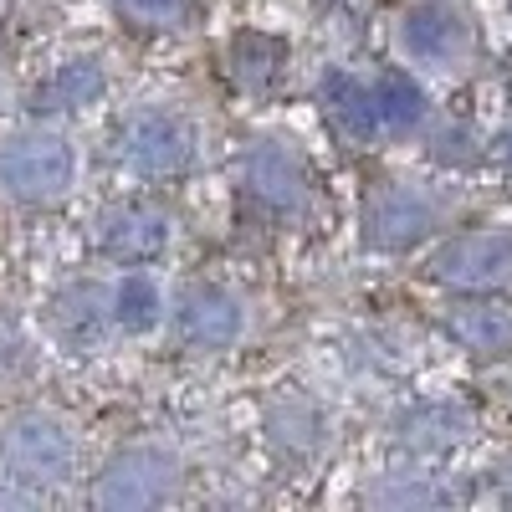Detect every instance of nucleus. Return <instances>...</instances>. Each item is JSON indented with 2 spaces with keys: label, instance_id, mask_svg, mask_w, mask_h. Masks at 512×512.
<instances>
[{
  "label": "nucleus",
  "instance_id": "obj_1",
  "mask_svg": "<svg viewBox=\"0 0 512 512\" xmlns=\"http://www.w3.org/2000/svg\"><path fill=\"white\" fill-rule=\"evenodd\" d=\"M77 180V154L52 128H26L0 144V195L16 205H52Z\"/></svg>",
  "mask_w": 512,
  "mask_h": 512
},
{
  "label": "nucleus",
  "instance_id": "obj_2",
  "mask_svg": "<svg viewBox=\"0 0 512 512\" xmlns=\"http://www.w3.org/2000/svg\"><path fill=\"white\" fill-rule=\"evenodd\" d=\"M0 466H6L11 482L57 487L77 466V441L57 415H16L0 431Z\"/></svg>",
  "mask_w": 512,
  "mask_h": 512
},
{
  "label": "nucleus",
  "instance_id": "obj_3",
  "mask_svg": "<svg viewBox=\"0 0 512 512\" xmlns=\"http://www.w3.org/2000/svg\"><path fill=\"white\" fill-rule=\"evenodd\" d=\"M180 487V461L164 446H128L118 451L103 477L93 487V507L103 512H139V507H159Z\"/></svg>",
  "mask_w": 512,
  "mask_h": 512
},
{
  "label": "nucleus",
  "instance_id": "obj_4",
  "mask_svg": "<svg viewBox=\"0 0 512 512\" xmlns=\"http://www.w3.org/2000/svg\"><path fill=\"white\" fill-rule=\"evenodd\" d=\"M195 159V128L169 108H139L123 123V164L134 175H180Z\"/></svg>",
  "mask_w": 512,
  "mask_h": 512
},
{
  "label": "nucleus",
  "instance_id": "obj_5",
  "mask_svg": "<svg viewBox=\"0 0 512 512\" xmlns=\"http://www.w3.org/2000/svg\"><path fill=\"white\" fill-rule=\"evenodd\" d=\"M431 277L461 292H497L512 287V236L502 231H472V236H456L436 251Z\"/></svg>",
  "mask_w": 512,
  "mask_h": 512
},
{
  "label": "nucleus",
  "instance_id": "obj_6",
  "mask_svg": "<svg viewBox=\"0 0 512 512\" xmlns=\"http://www.w3.org/2000/svg\"><path fill=\"white\" fill-rule=\"evenodd\" d=\"M441 221V200L415 185H384L364 210V241L374 251H405Z\"/></svg>",
  "mask_w": 512,
  "mask_h": 512
},
{
  "label": "nucleus",
  "instance_id": "obj_7",
  "mask_svg": "<svg viewBox=\"0 0 512 512\" xmlns=\"http://www.w3.org/2000/svg\"><path fill=\"white\" fill-rule=\"evenodd\" d=\"M175 328L190 349H226L241 338L246 328V308L226 287H190L180 297V313H175Z\"/></svg>",
  "mask_w": 512,
  "mask_h": 512
},
{
  "label": "nucleus",
  "instance_id": "obj_8",
  "mask_svg": "<svg viewBox=\"0 0 512 512\" xmlns=\"http://www.w3.org/2000/svg\"><path fill=\"white\" fill-rule=\"evenodd\" d=\"M400 41L405 52L425 67H451L466 41H472V31H466V16L441 6V0H425V6H410L405 21H400Z\"/></svg>",
  "mask_w": 512,
  "mask_h": 512
},
{
  "label": "nucleus",
  "instance_id": "obj_9",
  "mask_svg": "<svg viewBox=\"0 0 512 512\" xmlns=\"http://www.w3.org/2000/svg\"><path fill=\"white\" fill-rule=\"evenodd\" d=\"M98 246L113 262H154L169 246V216L154 205H113L98 221Z\"/></svg>",
  "mask_w": 512,
  "mask_h": 512
},
{
  "label": "nucleus",
  "instance_id": "obj_10",
  "mask_svg": "<svg viewBox=\"0 0 512 512\" xmlns=\"http://www.w3.org/2000/svg\"><path fill=\"white\" fill-rule=\"evenodd\" d=\"M103 88H108L103 62H98V57H72V62H62V67L36 88V103H31V108H36V113H72V108L98 103Z\"/></svg>",
  "mask_w": 512,
  "mask_h": 512
},
{
  "label": "nucleus",
  "instance_id": "obj_11",
  "mask_svg": "<svg viewBox=\"0 0 512 512\" xmlns=\"http://www.w3.org/2000/svg\"><path fill=\"white\" fill-rule=\"evenodd\" d=\"M246 190L262 200L267 210H277V216H282V210L303 205V169H297L292 154L262 144V149L246 159Z\"/></svg>",
  "mask_w": 512,
  "mask_h": 512
},
{
  "label": "nucleus",
  "instance_id": "obj_12",
  "mask_svg": "<svg viewBox=\"0 0 512 512\" xmlns=\"http://www.w3.org/2000/svg\"><path fill=\"white\" fill-rule=\"evenodd\" d=\"M323 103H328V118L344 128L349 139H374L384 128L374 88H364V82H354V77H328L323 82Z\"/></svg>",
  "mask_w": 512,
  "mask_h": 512
},
{
  "label": "nucleus",
  "instance_id": "obj_13",
  "mask_svg": "<svg viewBox=\"0 0 512 512\" xmlns=\"http://www.w3.org/2000/svg\"><path fill=\"white\" fill-rule=\"evenodd\" d=\"M159 318H164V297H159V287H154L144 272L123 277V282L113 287V323H118L123 333H149Z\"/></svg>",
  "mask_w": 512,
  "mask_h": 512
},
{
  "label": "nucleus",
  "instance_id": "obj_14",
  "mask_svg": "<svg viewBox=\"0 0 512 512\" xmlns=\"http://www.w3.org/2000/svg\"><path fill=\"white\" fill-rule=\"evenodd\" d=\"M451 333H456L472 354L492 359V354H502V349L512 344V313H507V308H461V313L451 318Z\"/></svg>",
  "mask_w": 512,
  "mask_h": 512
},
{
  "label": "nucleus",
  "instance_id": "obj_15",
  "mask_svg": "<svg viewBox=\"0 0 512 512\" xmlns=\"http://www.w3.org/2000/svg\"><path fill=\"white\" fill-rule=\"evenodd\" d=\"M374 98H379V123L390 128V134H405V128H415L425 118V93L405 72H384L374 82Z\"/></svg>",
  "mask_w": 512,
  "mask_h": 512
},
{
  "label": "nucleus",
  "instance_id": "obj_16",
  "mask_svg": "<svg viewBox=\"0 0 512 512\" xmlns=\"http://www.w3.org/2000/svg\"><path fill=\"white\" fill-rule=\"evenodd\" d=\"M108 6L118 21L139 26V31H180L195 16L190 0H108Z\"/></svg>",
  "mask_w": 512,
  "mask_h": 512
},
{
  "label": "nucleus",
  "instance_id": "obj_17",
  "mask_svg": "<svg viewBox=\"0 0 512 512\" xmlns=\"http://www.w3.org/2000/svg\"><path fill=\"white\" fill-rule=\"evenodd\" d=\"M277 41H267V36H241L236 41V72H241V82L246 88H267L272 82V72H277Z\"/></svg>",
  "mask_w": 512,
  "mask_h": 512
},
{
  "label": "nucleus",
  "instance_id": "obj_18",
  "mask_svg": "<svg viewBox=\"0 0 512 512\" xmlns=\"http://www.w3.org/2000/svg\"><path fill=\"white\" fill-rule=\"evenodd\" d=\"M497 159H502V164L512 169V123H507L502 134H497Z\"/></svg>",
  "mask_w": 512,
  "mask_h": 512
}]
</instances>
